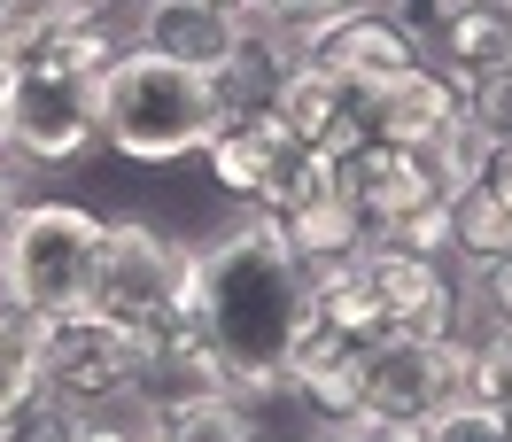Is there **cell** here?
<instances>
[{"mask_svg": "<svg viewBox=\"0 0 512 442\" xmlns=\"http://www.w3.org/2000/svg\"><path fill=\"white\" fill-rule=\"evenodd\" d=\"M443 404H458V334H381L357 373V411L388 427H427Z\"/></svg>", "mask_w": 512, "mask_h": 442, "instance_id": "obj_9", "label": "cell"}, {"mask_svg": "<svg viewBox=\"0 0 512 442\" xmlns=\"http://www.w3.org/2000/svg\"><path fill=\"white\" fill-rule=\"evenodd\" d=\"M481 187H489V194H497V202L512 210V140H497V148H489V171H481Z\"/></svg>", "mask_w": 512, "mask_h": 442, "instance_id": "obj_30", "label": "cell"}, {"mask_svg": "<svg viewBox=\"0 0 512 442\" xmlns=\"http://www.w3.org/2000/svg\"><path fill=\"white\" fill-rule=\"evenodd\" d=\"M39 326H47V318L24 311V303L0 287V419L39 396Z\"/></svg>", "mask_w": 512, "mask_h": 442, "instance_id": "obj_20", "label": "cell"}, {"mask_svg": "<svg viewBox=\"0 0 512 442\" xmlns=\"http://www.w3.org/2000/svg\"><path fill=\"white\" fill-rule=\"evenodd\" d=\"M132 47H156L171 63L218 78V70L233 63V47H241V8H233V0H140Z\"/></svg>", "mask_w": 512, "mask_h": 442, "instance_id": "obj_11", "label": "cell"}, {"mask_svg": "<svg viewBox=\"0 0 512 442\" xmlns=\"http://www.w3.org/2000/svg\"><path fill=\"white\" fill-rule=\"evenodd\" d=\"M132 39L109 32V16H78L39 47L32 63L8 70V101H0V125L24 171H55L78 163L101 140V70L125 55Z\"/></svg>", "mask_w": 512, "mask_h": 442, "instance_id": "obj_2", "label": "cell"}, {"mask_svg": "<svg viewBox=\"0 0 512 442\" xmlns=\"http://www.w3.org/2000/svg\"><path fill=\"white\" fill-rule=\"evenodd\" d=\"M218 94L210 78L171 63L156 47H125L101 70V140L132 163H179L218 140Z\"/></svg>", "mask_w": 512, "mask_h": 442, "instance_id": "obj_3", "label": "cell"}, {"mask_svg": "<svg viewBox=\"0 0 512 442\" xmlns=\"http://www.w3.org/2000/svg\"><path fill=\"white\" fill-rule=\"evenodd\" d=\"M474 295H481V311L489 326H512V256H497V264H474Z\"/></svg>", "mask_w": 512, "mask_h": 442, "instance_id": "obj_26", "label": "cell"}, {"mask_svg": "<svg viewBox=\"0 0 512 442\" xmlns=\"http://www.w3.org/2000/svg\"><path fill=\"white\" fill-rule=\"evenodd\" d=\"M70 442H148V404H94V411H70Z\"/></svg>", "mask_w": 512, "mask_h": 442, "instance_id": "obj_23", "label": "cell"}, {"mask_svg": "<svg viewBox=\"0 0 512 442\" xmlns=\"http://www.w3.org/2000/svg\"><path fill=\"white\" fill-rule=\"evenodd\" d=\"M319 442H342V435H319Z\"/></svg>", "mask_w": 512, "mask_h": 442, "instance_id": "obj_34", "label": "cell"}, {"mask_svg": "<svg viewBox=\"0 0 512 442\" xmlns=\"http://www.w3.org/2000/svg\"><path fill=\"white\" fill-rule=\"evenodd\" d=\"M466 101H474V117L497 132V140H512V63H505V70H489V78H481Z\"/></svg>", "mask_w": 512, "mask_h": 442, "instance_id": "obj_27", "label": "cell"}, {"mask_svg": "<svg viewBox=\"0 0 512 442\" xmlns=\"http://www.w3.org/2000/svg\"><path fill=\"white\" fill-rule=\"evenodd\" d=\"M194 318L233 365V380H225L233 404L256 411L272 396H288L280 365H288L295 334L311 318V272L272 218H241L225 241L194 256Z\"/></svg>", "mask_w": 512, "mask_h": 442, "instance_id": "obj_1", "label": "cell"}, {"mask_svg": "<svg viewBox=\"0 0 512 442\" xmlns=\"http://www.w3.org/2000/svg\"><path fill=\"white\" fill-rule=\"evenodd\" d=\"M241 16H256V24H280V32L303 47V32L319 24V16H334V8H350V0H233Z\"/></svg>", "mask_w": 512, "mask_h": 442, "instance_id": "obj_25", "label": "cell"}, {"mask_svg": "<svg viewBox=\"0 0 512 442\" xmlns=\"http://www.w3.org/2000/svg\"><path fill=\"white\" fill-rule=\"evenodd\" d=\"M32 210V194H24V163H0V249H8V233L24 225Z\"/></svg>", "mask_w": 512, "mask_h": 442, "instance_id": "obj_28", "label": "cell"}, {"mask_svg": "<svg viewBox=\"0 0 512 442\" xmlns=\"http://www.w3.org/2000/svg\"><path fill=\"white\" fill-rule=\"evenodd\" d=\"M489 8H512V0H489Z\"/></svg>", "mask_w": 512, "mask_h": 442, "instance_id": "obj_33", "label": "cell"}, {"mask_svg": "<svg viewBox=\"0 0 512 442\" xmlns=\"http://www.w3.org/2000/svg\"><path fill=\"white\" fill-rule=\"evenodd\" d=\"M0 101H8V70H0ZM0 132H8V125H0Z\"/></svg>", "mask_w": 512, "mask_h": 442, "instance_id": "obj_32", "label": "cell"}, {"mask_svg": "<svg viewBox=\"0 0 512 442\" xmlns=\"http://www.w3.org/2000/svg\"><path fill=\"white\" fill-rule=\"evenodd\" d=\"M295 63L326 70V78L350 94V109H365V94H381L388 78H404V70L427 63V39H419L396 8H334V16H319V24L303 32Z\"/></svg>", "mask_w": 512, "mask_h": 442, "instance_id": "obj_8", "label": "cell"}, {"mask_svg": "<svg viewBox=\"0 0 512 442\" xmlns=\"http://www.w3.org/2000/svg\"><path fill=\"white\" fill-rule=\"evenodd\" d=\"M280 233H288V249L303 256V272L311 280H326V272H350L357 256L373 249V225H365V210H357L342 187L311 194V202H295L288 218H272Z\"/></svg>", "mask_w": 512, "mask_h": 442, "instance_id": "obj_15", "label": "cell"}, {"mask_svg": "<svg viewBox=\"0 0 512 442\" xmlns=\"http://www.w3.org/2000/svg\"><path fill=\"white\" fill-rule=\"evenodd\" d=\"M458 396L512 411V326H489V318L458 326Z\"/></svg>", "mask_w": 512, "mask_h": 442, "instance_id": "obj_19", "label": "cell"}, {"mask_svg": "<svg viewBox=\"0 0 512 442\" xmlns=\"http://www.w3.org/2000/svg\"><path fill=\"white\" fill-rule=\"evenodd\" d=\"M39 388L70 411L94 404H148V334L101 311H63L39 326Z\"/></svg>", "mask_w": 512, "mask_h": 442, "instance_id": "obj_6", "label": "cell"}, {"mask_svg": "<svg viewBox=\"0 0 512 442\" xmlns=\"http://www.w3.org/2000/svg\"><path fill=\"white\" fill-rule=\"evenodd\" d=\"M264 117L288 132V140L319 148V156H342V148H357V140H365L350 94H342L326 70H311V63H288V78H280V94H272V109H264Z\"/></svg>", "mask_w": 512, "mask_h": 442, "instance_id": "obj_14", "label": "cell"}, {"mask_svg": "<svg viewBox=\"0 0 512 442\" xmlns=\"http://www.w3.org/2000/svg\"><path fill=\"white\" fill-rule=\"evenodd\" d=\"M202 156L218 171V187L233 194V202H249L256 218H288L295 202H311V194L334 187V156L288 140L272 117H233V125H218V140H210Z\"/></svg>", "mask_w": 512, "mask_h": 442, "instance_id": "obj_7", "label": "cell"}, {"mask_svg": "<svg viewBox=\"0 0 512 442\" xmlns=\"http://www.w3.org/2000/svg\"><path fill=\"white\" fill-rule=\"evenodd\" d=\"M70 8H78V16H109V0H70Z\"/></svg>", "mask_w": 512, "mask_h": 442, "instance_id": "obj_31", "label": "cell"}, {"mask_svg": "<svg viewBox=\"0 0 512 442\" xmlns=\"http://www.w3.org/2000/svg\"><path fill=\"white\" fill-rule=\"evenodd\" d=\"M450 225H458V256H466V264H497V256H512V210L489 187L450 194Z\"/></svg>", "mask_w": 512, "mask_h": 442, "instance_id": "obj_21", "label": "cell"}, {"mask_svg": "<svg viewBox=\"0 0 512 442\" xmlns=\"http://www.w3.org/2000/svg\"><path fill=\"white\" fill-rule=\"evenodd\" d=\"M419 435H427V442H512V411L458 396V404H443L427 427H419Z\"/></svg>", "mask_w": 512, "mask_h": 442, "instance_id": "obj_22", "label": "cell"}, {"mask_svg": "<svg viewBox=\"0 0 512 442\" xmlns=\"http://www.w3.org/2000/svg\"><path fill=\"white\" fill-rule=\"evenodd\" d=\"M86 311L117 318L132 334H163L171 318L194 311V249H179L171 233H156V225H140V218L101 225Z\"/></svg>", "mask_w": 512, "mask_h": 442, "instance_id": "obj_4", "label": "cell"}, {"mask_svg": "<svg viewBox=\"0 0 512 442\" xmlns=\"http://www.w3.org/2000/svg\"><path fill=\"white\" fill-rule=\"evenodd\" d=\"M148 442H256V411L233 396H156Z\"/></svg>", "mask_w": 512, "mask_h": 442, "instance_id": "obj_17", "label": "cell"}, {"mask_svg": "<svg viewBox=\"0 0 512 442\" xmlns=\"http://www.w3.org/2000/svg\"><path fill=\"white\" fill-rule=\"evenodd\" d=\"M0 442H70V404L39 388L24 411H8V419H0Z\"/></svg>", "mask_w": 512, "mask_h": 442, "instance_id": "obj_24", "label": "cell"}, {"mask_svg": "<svg viewBox=\"0 0 512 442\" xmlns=\"http://www.w3.org/2000/svg\"><path fill=\"white\" fill-rule=\"evenodd\" d=\"M458 109H466V86H458L450 70L419 63V70H404V78H388L381 94H365L357 125H365V140H388V148H412L419 156Z\"/></svg>", "mask_w": 512, "mask_h": 442, "instance_id": "obj_13", "label": "cell"}, {"mask_svg": "<svg viewBox=\"0 0 512 442\" xmlns=\"http://www.w3.org/2000/svg\"><path fill=\"white\" fill-rule=\"evenodd\" d=\"M101 225L94 210L78 202H32L24 225L8 233L0 249V287L39 318H63L86 311V287H94V256H101Z\"/></svg>", "mask_w": 512, "mask_h": 442, "instance_id": "obj_5", "label": "cell"}, {"mask_svg": "<svg viewBox=\"0 0 512 442\" xmlns=\"http://www.w3.org/2000/svg\"><path fill=\"white\" fill-rule=\"evenodd\" d=\"M489 148H497V132L474 117V101L450 117L427 148H419V163H427V179H435V194H466L481 187V171H489Z\"/></svg>", "mask_w": 512, "mask_h": 442, "instance_id": "obj_18", "label": "cell"}, {"mask_svg": "<svg viewBox=\"0 0 512 442\" xmlns=\"http://www.w3.org/2000/svg\"><path fill=\"white\" fill-rule=\"evenodd\" d=\"M334 187L365 210V225H373V233L435 202L427 163H419L412 148H388V140H357V148H342V156H334ZM443 202H450V194H443Z\"/></svg>", "mask_w": 512, "mask_h": 442, "instance_id": "obj_12", "label": "cell"}, {"mask_svg": "<svg viewBox=\"0 0 512 442\" xmlns=\"http://www.w3.org/2000/svg\"><path fill=\"white\" fill-rule=\"evenodd\" d=\"M334 435L342 442H427L419 427H388V419H365V411H357L350 427H334Z\"/></svg>", "mask_w": 512, "mask_h": 442, "instance_id": "obj_29", "label": "cell"}, {"mask_svg": "<svg viewBox=\"0 0 512 442\" xmlns=\"http://www.w3.org/2000/svg\"><path fill=\"white\" fill-rule=\"evenodd\" d=\"M427 63L450 70L466 94H474L489 70H505L512 63V8H458V16H443L435 32H427Z\"/></svg>", "mask_w": 512, "mask_h": 442, "instance_id": "obj_16", "label": "cell"}, {"mask_svg": "<svg viewBox=\"0 0 512 442\" xmlns=\"http://www.w3.org/2000/svg\"><path fill=\"white\" fill-rule=\"evenodd\" d=\"M365 287L381 295L388 334H458L466 326V287L443 256H412V249H365Z\"/></svg>", "mask_w": 512, "mask_h": 442, "instance_id": "obj_10", "label": "cell"}]
</instances>
